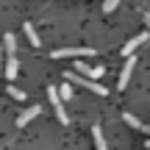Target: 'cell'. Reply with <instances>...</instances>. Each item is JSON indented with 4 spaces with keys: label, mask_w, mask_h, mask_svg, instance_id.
I'll return each mask as SVG.
<instances>
[{
    "label": "cell",
    "mask_w": 150,
    "mask_h": 150,
    "mask_svg": "<svg viewBox=\"0 0 150 150\" xmlns=\"http://www.w3.org/2000/svg\"><path fill=\"white\" fill-rule=\"evenodd\" d=\"M67 81L70 83H78V86H83V89H89V92H95V95H108V89L103 83H97V81H92V78H83V75H78V72H70L67 75Z\"/></svg>",
    "instance_id": "cell-1"
},
{
    "label": "cell",
    "mask_w": 150,
    "mask_h": 150,
    "mask_svg": "<svg viewBox=\"0 0 150 150\" xmlns=\"http://www.w3.org/2000/svg\"><path fill=\"white\" fill-rule=\"evenodd\" d=\"M47 95H50V103H53V108H56V117H59V122L67 125V122H70V114L64 111V100H61L59 89H56V86H47Z\"/></svg>",
    "instance_id": "cell-2"
},
{
    "label": "cell",
    "mask_w": 150,
    "mask_h": 150,
    "mask_svg": "<svg viewBox=\"0 0 150 150\" xmlns=\"http://www.w3.org/2000/svg\"><path fill=\"white\" fill-rule=\"evenodd\" d=\"M53 59H81V56H95V47H61L53 50Z\"/></svg>",
    "instance_id": "cell-3"
},
{
    "label": "cell",
    "mask_w": 150,
    "mask_h": 150,
    "mask_svg": "<svg viewBox=\"0 0 150 150\" xmlns=\"http://www.w3.org/2000/svg\"><path fill=\"white\" fill-rule=\"evenodd\" d=\"M75 70H78V75L92 78V81H97V78H103V75H106V70H103V67H89L86 61H75Z\"/></svg>",
    "instance_id": "cell-4"
},
{
    "label": "cell",
    "mask_w": 150,
    "mask_h": 150,
    "mask_svg": "<svg viewBox=\"0 0 150 150\" xmlns=\"http://www.w3.org/2000/svg\"><path fill=\"white\" fill-rule=\"evenodd\" d=\"M145 42H147V33H136L134 39H128V42H125L122 56H125V59H131V56H134V50L139 47V45H145Z\"/></svg>",
    "instance_id": "cell-5"
},
{
    "label": "cell",
    "mask_w": 150,
    "mask_h": 150,
    "mask_svg": "<svg viewBox=\"0 0 150 150\" xmlns=\"http://www.w3.org/2000/svg\"><path fill=\"white\" fill-rule=\"evenodd\" d=\"M134 67H136V56L125 59V67H122V72H120V81H117L120 89H125V86H128V81H131V70H134Z\"/></svg>",
    "instance_id": "cell-6"
},
{
    "label": "cell",
    "mask_w": 150,
    "mask_h": 150,
    "mask_svg": "<svg viewBox=\"0 0 150 150\" xmlns=\"http://www.w3.org/2000/svg\"><path fill=\"white\" fill-rule=\"evenodd\" d=\"M17 72H20V64H17V53L14 56H6V67H3V75L8 81H14L17 78Z\"/></svg>",
    "instance_id": "cell-7"
},
{
    "label": "cell",
    "mask_w": 150,
    "mask_h": 150,
    "mask_svg": "<svg viewBox=\"0 0 150 150\" xmlns=\"http://www.w3.org/2000/svg\"><path fill=\"white\" fill-rule=\"evenodd\" d=\"M36 114H42V108H39V106H31V108H25V111H22L20 117H17V125H20V128H25V125L31 122V120L36 117Z\"/></svg>",
    "instance_id": "cell-8"
},
{
    "label": "cell",
    "mask_w": 150,
    "mask_h": 150,
    "mask_svg": "<svg viewBox=\"0 0 150 150\" xmlns=\"http://www.w3.org/2000/svg\"><path fill=\"white\" fill-rule=\"evenodd\" d=\"M3 50H6V56H14L17 53V39H14V33H6V36H3Z\"/></svg>",
    "instance_id": "cell-9"
},
{
    "label": "cell",
    "mask_w": 150,
    "mask_h": 150,
    "mask_svg": "<svg viewBox=\"0 0 150 150\" xmlns=\"http://www.w3.org/2000/svg\"><path fill=\"white\" fill-rule=\"evenodd\" d=\"M59 95H61V100H72V97H75V89H72L70 81H64V83L59 86Z\"/></svg>",
    "instance_id": "cell-10"
},
{
    "label": "cell",
    "mask_w": 150,
    "mask_h": 150,
    "mask_svg": "<svg viewBox=\"0 0 150 150\" xmlns=\"http://www.w3.org/2000/svg\"><path fill=\"white\" fill-rule=\"evenodd\" d=\"M92 136H95V145H97V150H108L106 139H103V131H100V125H95V128H92Z\"/></svg>",
    "instance_id": "cell-11"
},
{
    "label": "cell",
    "mask_w": 150,
    "mask_h": 150,
    "mask_svg": "<svg viewBox=\"0 0 150 150\" xmlns=\"http://www.w3.org/2000/svg\"><path fill=\"white\" fill-rule=\"evenodd\" d=\"M25 36H28V42L33 45V47H39V36H36V31H33V22H25Z\"/></svg>",
    "instance_id": "cell-12"
},
{
    "label": "cell",
    "mask_w": 150,
    "mask_h": 150,
    "mask_svg": "<svg viewBox=\"0 0 150 150\" xmlns=\"http://www.w3.org/2000/svg\"><path fill=\"white\" fill-rule=\"evenodd\" d=\"M122 120H125V122L131 125V128H142V122H139V120L134 117V114H122Z\"/></svg>",
    "instance_id": "cell-13"
},
{
    "label": "cell",
    "mask_w": 150,
    "mask_h": 150,
    "mask_svg": "<svg viewBox=\"0 0 150 150\" xmlns=\"http://www.w3.org/2000/svg\"><path fill=\"white\" fill-rule=\"evenodd\" d=\"M8 95L14 97V100H22V97H25V92H20L17 86H11V83H8Z\"/></svg>",
    "instance_id": "cell-14"
},
{
    "label": "cell",
    "mask_w": 150,
    "mask_h": 150,
    "mask_svg": "<svg viewBox=\"0 0 150 150\" xmlns=\"http://www.w3.org/2000/svg\"><path fill=\"white\" fill-rule=\"evenodd\" d=\"M117 3H120V0H106V3H103V11H114Z\"/></svg>",
    "instance_id": "cell-15"
},
{
    "label": "cell",
    "mask_w": 150,
    "mask_h": 150,
    "mask_svg": "<svg viewBox=\"0 0 150 150\" xmlns=\"http://www.w3.org/2000/svg\"><path fill=\"white\" fill-rule=\"evenodd\" d=\"M3 67H6V61H3V45H0V75H3Z\"/></svg>",
    "instance_id": "cell-16"
},
{
    "label": "cell",
    "mask_w": 150,
    "mask_h": 150,
    "mask_svg": "<svg viewBox=\"0 0 150 150\" xmlns=\"http://www.w3.org/2000/svg\"><path fill=\"white\" fill-rule=\"evenodd\" d=\"M145 25H147V31H150V11H145Z\"/></svg>",
    "instance_id": "cell-17"
},
{
    "label": "cell",
    "mask_w": 150,
    "mask_h": 150,
    "mask_svg": "<svg viewBox=\"0 0 150 150\" xmlns=\"http://www.w3.org/2000/svg\"><path fill=\"white\" fill-rule=\"evenodd\" d=\"M147 134H150V122H147Z\"/></svg>",
    "instance_id": "cell-18"
}]
</instances>
